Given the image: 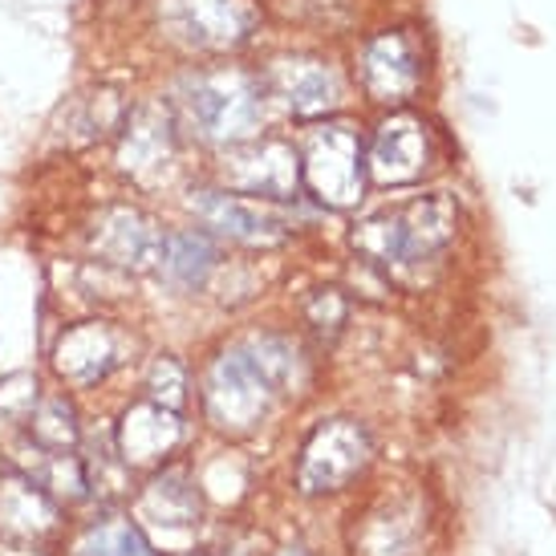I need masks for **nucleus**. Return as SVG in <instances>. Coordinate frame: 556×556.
Returning a JSON list of instances; mask_svg holds the SVG:
<instances>
[{"label":"nucleus","instance_id":"nucleus-13","mask_svg":"<svg viewBox=\"0 0 556 556\" xmlns=\"http://www.w3.org/2000/svg\"><path fill=\"white\" fill-rule=\"evenodd\" d=\"M179 139H175V118L163 106H139L123 118V142H118V163L130 170L139 184H155L175 163Z\"/></svg>","mask_w":556,"mask_h":556},{"label":"nucleus","instance_id":"nucleus-10","mask_svg":"<svg viewBox=\"0 0 556 556\" xmlns=\"http://www.w3.org/2000/svg\"><path fill=\"white\" fill-rule=\"evenodd\" d=\"M431 159L427 123L415 114H390L387 123L374 130V142L366 151V175L378 187H406L422 179Z\"/></svg>","mask_w":556,"mask_h":556},{"label":"nucleus","instance_id":"nucleus-5","mask_svg":"<svg viewBox=\"0 0 556 556\" xmlns=\"http://www.w3.org/2000/svg\"><path fill=\"white\" fill-rule=\"evenodd\" d=\"M159 21L170 41L200 53H232L261 29L256 0H159Z\"/></svg>","mask_w":556,"mask_h":556},{"label":"nucleus","instance_id":"nucleus-1","mask_svg":"<svg viewBox=\"0 0 556 556\" xmlns=\"http://www.w3.org/2000/svg\"><path fill=\"white\" fill-rule=\"evenodd\" d=\"M175 118L203 142H248L264 123V81L248 70H200L175 86Z\"/></svg>","mask_w":556,"mask_h":556},{"label":"nucleus","instance_id":"nucleus-4","mask_svg":"<svg viewBox=\"0 0 556 556\" xmlns=\"http://www.w3.org/2000/svg\"><path fill=\"white\" fill-rule=\"evenodd\" d=\"M296 155H301V184L309 187L325 207H354L362 200L366 151L350 123L325 118L305 135V147Z\"/></svg>","mask_w":556,"mask_h":556},{"label":"nucleus","instance_id":"nucleus-20","mask_svg":"<svg viewBox=\"0 0 556 556\" xmlns=\"http://www.w3.org/2000/svg\"><path fill=\"white\" fill-rule=\"evenodd\" d=\"M29 422L33 443L41 451H65L78 443V422H74V406L65 399H37Z\"/></svg>","mask_w":556,"mask_h":556},{"label":"nucleus","instance_id":"nucleus-14","mask_svg":"<svg viewBox=\"0 0 556 556\" xmlns=\"http://www.w3.org/2000/svg\"><path fill=\"white\" fill-rule=\"evenodd\" d=\"M126 338L110 321H81L58 341V374L74 387L102 382L123 362Z\"/></svg>","mask_w":556,"mask_h":556},{"label":"nucleus","instance_id":"nucleus-19","mask_svg":"<svg viewBox=\"0 0 556 556\" xmlns=\"http://www.w3.org/2000/svg\"><path fill=\"white\" fill-rule=\"evenodd\" d=\"M78 556H155V548L130 520H98L86 528Z\"/></svg>","mask_w":556,"mask_h":556},{"label":"nucleus","instance_id":"nucleus-11","mask_svg":"<svg viewBox=\"0 0 556 556\" xmlns=\"http://www.w3.org/2000/svg\"><path fill=\"white\" fill-rule=\"evenodd\" d=\"M362 86L374 102H406L422 81V53H418L415 37L406 29L378 33L374 41H366L362 62H357Z\"/></svg>","mask_w":556,"mask_h":556},{"label":"nucleus","instance_id":"nucleus-3","mask_svg":"<svg viewBox=\"0 0 556 556\" xmlns=\"http://www.w3.org/2000/svg\"><path fill=\"white\" fill-rule=\"evenodd\" d=\"M277 394V382L264 374V366L248 345L224 350L212 362L207 378H203V410H207V418L216 422L219 431L232 434L252 431L268 415Z\"/></svg>","mask_w":556,"mask_h":556},{"label":"nucleus","instance_id":"nucleus-16","mask_svg":"<svg viewBox=\"0 0 556 556\" xmlns=\"http://www.w3.org/2000/svg\"><path fill=\"white\" fill-rule=\"evenodd\" d=\"M0 520L16 536H41L58 525V511L49 504V495L21 471L0 476Z\"/></svg>","mask_w":556,"mask_h":556},{"label":"nucleus","instance_id":"nucleus-9","mask_svg":"<svg viewBox=\"0 0 556 556\" xmlns=\"http://www.w3.org/2000/svg\"><path fill=\"white\" fill-rule=\"evenodd\" d=\"M264 98H277L285 114L293 118H329L333 110L345 102V86H341L338 70L317 58H280L268 65L264 74Z\"/></svg>","mask_w":556,"mask_h":556},{"label":"nucleus","instance_id":"nucleus-18","mask_svg":"<svg viewBox=\"0 0 556 556\" xmlns=\"http://www.w3.org/2000/svg\"><path fill=\"white\" fill-rule=\"evenodd\" d=\"M142 516L155 525H191L200 516V492L184 471H163V476L142 492Z\"/></svg>","mask_w":556,"mask_h":556},{"label":"nucleus","instance_id":"nucleus-12","mask_svg":"<svg viewBox=\"0 0 556 556\" xmlns=\"http://www.w3.org/2000/svg\"><path fill=\"white\" fill-rule=\"evenodd\" d=\"M163 248H167V232L139 207H110L106 216L98 219V232H93V252L106 264H118L130 273L159 268Z\"/></svg>","mask_w":556,"mask_h":556},{"label":"nucleus","instance_id":"nucleus-22","mask_svg":"<svg viewBox=\"0 0 556 556\" xmlns=\"http://www.w3.org/2000/svg\"><path fill=\"white\" fill-rule=\"evenodd\" d=\"M341 321H345V305H341V296L338 293H317L309 301V325L317 329V333H338Z\"/></svg>","mask_w":556,"mask_h":556},{"label":"nucleus","instance_id":"nucleus-17","mask_svg":"<svg viewBox=\"0 0 556 556\" xmlns=\"http://www.w3.org/2000/svg\"><path fill=\"white\" fill-rule=\"evenodd\" d=\"M167 280H175L179 289H200L203 280L216 268V244L207 232H175L167 236L163 248V264H159Z\"/></svg>","mask_w":556,"mask_h":556},{"label":"nucleus","instance_id":"nucleus-2","mask_svg":"<svg viewBox=\"0 0 556 556\" xmlns=\"http://www.w3.org/2000/svg\"><path fill=\"white\" fill-rule=\"evenodd\" d=\"M451 236H455V203L434 191L362 219L354 228V248L378 264H418L443 252Z\"/></svg>","mask_w":556,"mask_h":556},{"label":"nucleus","instance_id":"nucleus-21","mask_svg":"<svg viewBox=\"0 0 556 556\" xmlns=\"http://www.w3.org/2000/svg\"><path fill=\"white\" fill-rule=\"evenodd\" d=\"M147 394H151V402H159V406H167V410L179 415L187 402V370L175 357H155L151 374H147Z\"/></svg>","mask_w":556,"mask_h":556},{"label":"nucleus","instance_id":"nucleus-23","mask_svg":"<svg viewBox=\"0 0 556 556\" xmlns=\"http://www.w3.org/2000/svg\"><path fill=\"white\" fill-rule=\"evenodd\" d=\"M191 556H200V553H191Z\"/></svg>","mask_w":556,"mask_h":556},{"label":"nucleus","instance_id":"nucleus-7","mask_svg":"<svg viewBox=\"0 0 556 556\" xmlns=\"http://www.w3.org/2000/svg\"><path fill=\"white\" fill-rule=\"evenodd\" d=\"M224 184L252 200H289L301 191V155L293 142L248 139L236 142L224 159Z\"/></svg>","mask_w":556,"mask_h":556},{"label":"nucleus","instance_id":"nucleus-6","mask_svg":"<svg viewBox=\"0 0 556 556\" xmlns=\"http://www.w3.org/2000/svg\"><path fill=\"white\" fill-rule=\"evenodd\" d=\"M370 464V434L354 418H333L313 431V439L301 451L296 483L305 495L338 492Z\"/></svg>","mask_w":556,"mask_h":556},{"label":"nucleus","instance_id":"nucleus-15","mask_svg":"<svg viewBox=\"0 0 556 556\" xmlns=\"http://www.w3.org/2000/svg\"><path fill=\"white\" fill-rule=\"evenodd\" d=\"M179 415L159 406V402H142L130 406L123 418V431H118V455L126 459V467L159 464L175 443H179Z\"/></svg>","mask_w":556,"mask_h":556},{"label":"nucleus","instance_id":"nucleus-8","mask_svg":"<svg viewBox=\"0 0 556 556\" xmlns=\"http://www.w3.org/2000/svg\"><path fill=\"white\" fill-rule=\"evenodd\" d=\"M191 212L203 219V228L216 236H228L248 248H273L293 236V219L268 200L252 195H232V191H195Z\"/></svg>","mask_w":556,"mask_h":556}]
</instances>
